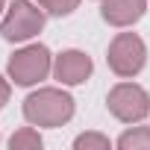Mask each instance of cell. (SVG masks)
Segmentation results:
<instances>
[{"label": "cell", "instance_id": "9", "mask_svg": "<svg viewBox=\"0 0 150 150\" xmlns=\"http://www.w3.org/2000/svg\"><path fill=\"white\" fill-rule=\"evenodd\" d=\"M9 147H12V150H38V147H41V135H38L35 129L24 127V129H18V132L9 138Z\"/></svg>", "mask_w": 150, "mask_h": 150}, {"label": "cell", "instance_id": "4", "mask_svg": "<svg viewBox=\"0 0 150 150\" xmlns=\"http://www.w3.org/2000/svg\"><path fill=\"white\" fill-rule=\"evenodd\" d=\"M41 27H44V12L33 6L30 0H15L0 24V33L6 41H27L35 33H41Z\"/></svg>", "mask_w": 150, "mask_h": 150}, {"label": "cell", "instance_id": "12", "mask_svg": "<svg viewBox=\"0 0 150 150\" xmlns=\"http://www.w3.org/2000/svg\"><path fill=\"white\" fill-rule=\"evenodd\" d=\"M6 100H9V83H6L3 77H0V109L6 106Z\"/></svg>", "mask_w": 150, "mask_h": 150}, {"label": "cell", "instance_id": "2", "mask_svg": "<svg viewBox=\"0 0 150 150\" xmlns=\"http://www.w3.org/2000/svg\"><path fill=\"white\" fill-rule=\"evenodd\" d=\"M106 103H109V112H112L118 121H124V124H138V121H144V118L150 115V97H147V91H144L141 86H135V83H121V86H115V88L109 91Z\"/></svg>", "mask_w": 150, "mask_h": 150}, {"label": "cell", "instance_id": "7", "mask_svg": "<svg viewBox=\"0 0 150 150\" xmlns=\"http://www.w3.org/2000/svg\"><path fill=\"white\" fill-rule=\"evenodd\" d=\"M147 9V0H103V21L112 27H129L135 24Z\"/></svg>", "mask_w": 150, "mask_h": 150}, {"label": "cell", "instance_id": "8", "mask_svg": "<svg viewBox=\"0 0 150 150\" xmlns=\"http://www.w3.org/2000/svg\"><path fill=\"white\" fill-rule=\"evenodd\" d=\"M118 147L121 150H150V129L147 127H135V129L124 132L118 138Z\"/></svg>", "mask_w": 150, "mask_h": 150}, {"label": "cell", "instance_id": "1", "mask_svg": "<svg viewBox=\"0 0 150 150\" xmlns=\"http://www.w3.org/2000/svg\"><path fill=\"white\" fill-rule=\"evenodd\" d=\"M24 118L35 127H62L74 118V97L59 88H41L24 100Z\"/></svg>", "mask_w": 150, "mask_h": 150}, {"label": "cell", "instance_id": "3", "mask_svg": "<svg viewBox=\"0 0 150 150\" xmlns=\"http://www.w3.org/2000/svg\"><path fill=\"white\" fill-rule=\"evenodd\" d=\"M50 68H53L50 50L44 44H33V47L18 50L9 59V77L18 86H35L38 80H44L47 74H50Z\"/></svg>", "mask_w": 150, "mask_h": 150}, {"label": "cell", "instance_id": "13", "mask_svg": "<svg viewBox=\"0 0 150 150\" xmlns=\"http://www.w3.org/2000/svg\"><path fill=\"white\" fill-rule=\"evenodd\" d=\"M3 3H6V0H0V9H3Z\"/></svg>", "mask_w": 150, "mask_h": 150}, {"label": "cell", "instance_id": "10", "mask_svg": "<svg viewBox=\"0 0 150 150\" xmlns=\"http://www.w3.org/2000/svg\"><path fill=\"white\" fill-rule=\"evenodd\" d=\"M74 147L77 150H109V138L100 132H83V135H77Z\"/></svg>", "mask_w": 150, "mask_h": 150}, {"label": "cell", "instance_id": "6", "mask_svg": "<svg viewBox=\"0 0 150 150\" xmlns=\"http://www.w3.org/2000/svg\"><path fill=\"white\" fill-rule=\"evenodd\" d=\"M91 59L83 53V50H65L56 56L53 62V74H56V80H62L65 86H80L91 77Z\"/></svg>", "mask_w": 150, "mask_h": 150}, {"label": "cell", "instance_id": "5", "mask_svg": "<svg viewBox=\"0 0 150 150\" xmlns=\"http://www.w3.org/2000/svg\"><path fill=\"white\" fill-rule=\"evenodd\" d=\"M109 68L118 77H135L147 62V47L135 33H121L112 44H109Z\"/></svg>", "mask_w": 150, "mask_h": 150}, {"label": "cell", "instance_id": "11", "mask_svg": "<svg viewBox=\"0 0 150 150\" xmlns=\"http://www.w3.org/2000/svg\"><path fill=\"white\" fill-rule=\"evenodd\" d=\"M38 3H41L50 15H59V18H62V15H71L74 9H77L80 0H38Z\"/></svg>", "mask_w": 150, "mask_h": 150}]
</instances>
